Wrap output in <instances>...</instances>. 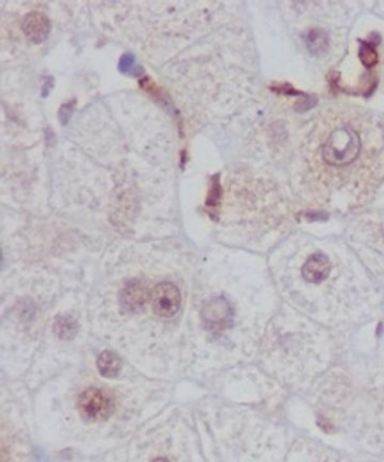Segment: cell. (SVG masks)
I'll list each match as a JSON object with an SVG mask.
<instances>
[{"mask_svg": "<svg viewBox=\"0 0 384 462\" xmlns=\"http://www.w3.org/2000/svg\"><path fill=\"white\" fill-rule=\"evenodd\" d=\"M54 331L60 338L71 340L77 334L78 325L74 318L70 316H63V317L57 318V321L54 323Z\"/></svg>", "mask_w": 384, "mask_h": 462, "instance_id": "cell-10", "label": "cell"}, {"mask_svg": "<svg viewBox=\"0 0 384 462\" xmlns=\"http://www.w3.org/2000/svg\"><path fill=\"white\" fill-rule=\"evenodd\" d=\"M149 299L148 288L142 282L133 281L127 284L121 293V304L129 312H138Z\"/></svg>", "mask_w": 384, "mask_h": 462, "instance_id": "cell-7", "label": "cell"}, {"mask_svg": "<svg viewBox=\"0 0 384 462\" xmlns=\"http://www.w3.org/2000/svg\"><path fill=\"white\" fill-rule=\"evenodd\" d=\"M181 291L170 282L159 283L153 290V310L161 318H170L181 308Z\"/></svg>", "mask_w": 384, "mask_h": 462, "instance_id": "cell-3", "label": "cell"}, {"mask_svg": "<svg viewBox=\"0 0 384 462\" xmlns=\"http://www.w3.org/2000/svg\"><path fill=\"white\" fill-rule=\"evenodd\" d=\"M153 462H170L169 460L166 459V458H157Z\"/></svg>", "mask_w": 384, "mask_h": 462, "instance_id": "cell-14", "label": "cell"}, {"mask_svg": "<svg viewBox=\"0 0 384 462\" xmlns=\"http://www.w3.org/2000/svg\"><path fill=\"white\" fill-rule=\"evenodd\" d=\"M331 265L329 258L316 252L307 259L302 267V276L309 283H320L331 274Z\"/></svg>", "mask_w": 384, "mask_h": 462, "instance_id": "cell-5", "label": "cell"}, {"mask_svg": "<svg viewBox=\"0 0 384 462\" xmlns=\"http://www.w3.org/2000/svg\"><path fill=\"white\" fill-rule=\"evenodd\" d=\"M74 105L75 103L69 102L60 108L59 119L61 124H67L71 115H72V112H74Z\"/></svg>", "mask_w": 384, "mask_h": 462, "instance_id": "cell-13", "label": "cell"}, {"mask_svg": "<svg viewBox=\"0 0 384 462\" xmlns=\"http://www.w3.org/2000/svg\"><path fill=\"white\" fill-rule=\"evenodd\" d=\"M359 59H361V63L366 67H373L378 63V54H376V49L370 44L361 46V51H359Z\"/></svg>", "mask_w": 384, "mask_h": 462, "instance_id": "cell-11", "label": "cell"}, {"mask_svg": "<svg viewBox=\"0 0 384 462\" xmlns=\"http://www.w3.org/2000/svg\"><path fill=\"white\" fill-rule=\"evenodd\" d=\"M22 29L32 42L41 43L48 37L51 25L46 15L32 12L24 18Z\"/></svg>", "mask_w": 384, "mask_h": 462, "instance_id": "cell-6", "label": "cell"}, {"mask_svg": "<svg viewBox=\"0 0 384 462\" xmlns=\"http://www.w3.org/2000/svg\"><path fill=\"white\" fill-rule=\"evenodd\" d=\"M136 68V58L132 54H124L120 60L119 69L123 74H134Z\"/></svg>", "mask_w": 384, "mask_h": 462, "instance_id": "cell-12", "label": "cell"}, {"mask_svg": "<svg viewBox=\"0 0 384 462\" xmlns=\"http://www.w3.org/2000/svg\"><path fill=\"white\" fill-rule=\"evenodd\" d=\"M361 140L354 129L342 127L331 132L322 148V158L331 166H346L359 156Z\"/></svg>", "mask_w": 384, "mask_h": 462, "instance_id": "cell-1", "label": "cell"}, {"mask_svg": "<svg viewBox=\"0 0 384 462\" xmlns=\"http://www.w3.org/2000/svg\"><path fill=\"white\" fill-rule=\"evenodd\" d=\"M305 44L309 51L314 54H321L327 51L329 46V37L326 32L321 30H311L305 37Z\"/></svg>", "mask_w": 384, "mask_h": 462, "instance_id": "cell-9", "label": "cell"}, {"mask_svg": "<svg viewBox=\"0 0 384 462\" xmlns=\"http://www.w3.org/2000/svg\"><path fill=\"white\" fill-rule=\"evenodd\" d=\"M97 368L103 377H116L121 371V359L114 352L104 351L97 359Z\"/></svg>", "mask_w": 384, "mask_h": 462, "instance_id": "cell-8", "label": "cell"}, {"mask_svg": "<svg viewBox=\"0 0 384 462\" xmlns=\"http://www.w3.org/2000/svg\"><path fill=\"white\" fill-rule=\"evenodd\" d=\"M232 308L222 297L210 299L202 310V318L210 329L220 331L230 326L232 321Z\"/></svg>", "mask_w": 384, "mask_h": 462, "instance_id": "cell-4", "label": "cell"}, {"mask_svg": "<svg viewBox=\"0 0 384 462\" xmlns=\"http://www.w3.org/2000/svg\"><path fill=\"white\" fill-rule=\"evenodd\" d=\"M80 414L89 422L108 420L114 411L113 398L102 389L89 388L78 399Z\"/></svg>", "mask_w": 384, "mask_h": 462, "instance_id": "cell-2", "label": "cell"}]
</instances>
